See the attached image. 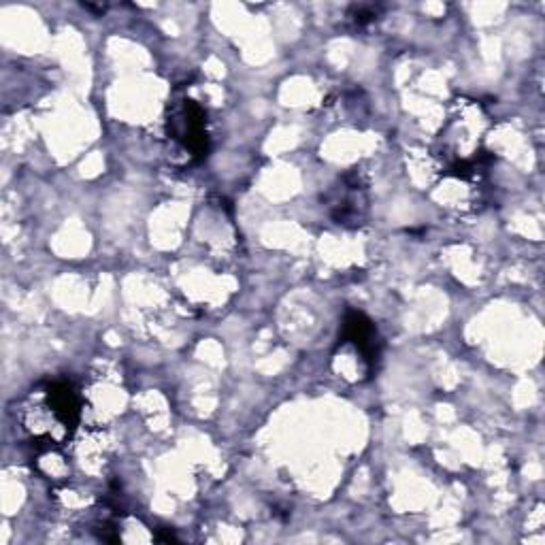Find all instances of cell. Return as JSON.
Listing matches in <instances>:
<instances>
[{"mask_svg": "<svg viewBox=\"0 0 545 545\" xmlns=\"http://www.w3.org/2000/svg\"><path fill=\"white\" fill-rule=\"evenodd\" d=\"M173 137L184 143L186 150L194 158L207 156L209 141H207V130H205V113L194 101H186L173 120H169Z\"/></svg>", "mask_w": 545, "mask_h": 545, "instance_id": "obj_1", "label": "cell"}, {"mask_svg": "<svg viewBox=\"0 0 545 545\" xmlns=\"http://www.w3.org/2000/svg\"><path fill=\"white\" fill-rule=\"evenodd\" d=\"M343 343H352L360 358L367 365H375L377 360V330L371 320H367L362 313H348L343 322Z\"/></svg>", "mask_w": 545, "mask_h": 545, "instance_id": "obj_2", "label": "cell"}, {"mask_svg": "<svg viewBox=\"0 0 545 545\" xmlns=\"http://www.w3.org/2000/svg\"><path fill=\"white\" fill-rule=\"evenodd\" d=\"M47 407L66 431H75L79 422V401L69 384H54L47 390Z\"/></svg>", "mask_w": 545, "mask_h": 545, "instance_id": "obj_3", "label": "cell"}]
</instances>
